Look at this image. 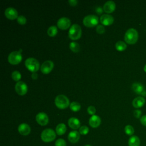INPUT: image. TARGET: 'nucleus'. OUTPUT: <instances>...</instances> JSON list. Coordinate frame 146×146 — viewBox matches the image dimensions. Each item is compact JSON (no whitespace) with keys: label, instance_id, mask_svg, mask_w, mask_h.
<instances>
[{"label":"nucleus","instance_id":"obj_4","mask_svg":"<svg viewBox=\"0 0 146 146\" xmlns=\"http://www.w3.org/2000/svg\"><path fill=\"white\" fill-rule=\"evenodd\" d=\"M56 132L51 128H47L44 129L40 135L41 139L45 143L52 141L56 138Z\"/></svg>","mask_w":146,"mask_h":146},{"label":"nucleus","instance_id":"obj_15","mask_svg":"<svg viewBox=\"0 0 146 146\" xmlns=\"http://www.w3.org/2000/svg\"><path fill=\"white\" fill-rule=\"evenodd\" d=\"M19 133L23 136H27L29 135L31 132V128L29 124L26 123H22L18 127Z\"/></svg>","mask_w":146,"mask_h":146},{"label":"nucleus","instance_id":"obj_17","mask_svg":"<svg viewBox=\"0 0 146 146\" xmlns=\"http://www.w3.org/2000/svg\"><path fill=\"white\" fill-rule=\"evenodd\" d=\"M101 124V119L98 115H92L89 119V124L90 125L94 128L98 127Z\"/></svg>","mask_w":146,"mask_h":146},{"label":"nucleus","instance_id":"obj_21","mask_svg":"<svg viewBox=\"0 0 146 146\" xmlns=\"http://www.w3.org/2000/svg\"><path fill=\"white\" fill-rule=\"evenodd\" d=\"M128 146H140V140L139 137L135 135L131 136L128 141Z\"/></svg>","mask_w":146,"mask_h":146},{"label":"nucleus","instance_id":"obj_31","mask_svg":"<svg viewBox=\"0 0 146 146\" xmlns=\"http://www.w3.org/2000/svg\"><path fill=\"white\" fill-rule=\"evenodd\" d=\"M55 146H66V142L63 139H58L55 143Z\"/></svg>","mask_w":146,"mask_h":146},{"label":"nucleus","instance_id":"obj_14","mask_svg":"<svg viewBox=\"0 0 146 146\" xmlns=\"http://www.w3.org/2000/svg\"><path fill=\"white\" fill-rule=\"evenodd\" d=\"M100 23L105 26H110L113 23L114 18L110 14H103L100 18Z\"/></svg>","mask_w":146,"mask_h":146},{"label":"nucleus","instance_id":"obj_29","mask_svg":"<svg viewBox=\"0 0 146 146\" xmlns=\"http://www.w3.org/2000/svg\"><path fill=\"white\" fill-rule=\"evenodd\" d=\"M88 132H89V128L86 125H83L79 128V132L80 135H86L88 133Z\"/></svg>","mask_w":146,"mask_h":146},{"label":"nucleus","instance_id":"obj_9","mask_svg":"<svg viewBox=\"0 0 146 146\" xmlns=\"http://www.w3.org/2000/svg\"><path fill=\"white\" fill-rule=\"evenodd\" d=\"M15 90L18 95L23 96L27 93L28 88L27 84L25 82L22 81H19L16 83L15 86Z\"/></svg>","mask_w":146,"mask_h":146},{"label":"nucleus","instance_id":"obj_11","mask_svg":"<svg viewBox=\"0 0 146 146\" xmlns=\"http://www.w3.org/2000/svg\"><path fill=\"white\" fill-rule=\"evenodd\" d=\"M71 25L70 20L67 17H62L57 22L58 27L61 30H67Z\"/></svg>","mask_w":146,"mask_h":146},{"label":"nucleus","instance_id":"obj_30","mask_svg":"<svg viewBox=\"0 0 146 146\" xmlns=\"http://www.w3.org/2000/svg\"><path fill=\"white\" fill-rule=\"evenodd\" d=\"M17 22L19 24L22 25H25L26 23V22H27V19H26V17L23 16V15L18 16V17L17 18Z\"/></svg>","mask_w":146,"mask_h":146},{"label":"nucleus","instance_id":"obj_27","mask_svg":"<svg viewBox=\"0 0 146 146\" xmlns=\"http://www.w3.org/2000/svg\"><path fill=\"white\" fill-rule=\"evenodd\" d=\"M124 131L125 133L129 136H132L135 132L133 127L131 125H127L124 128Z\"/></svg>","mask_w":146,"mask_h":146},{"label":"nucleus","instance_id":"obj_34","mask_svg":"<svg viewBox=\"0 0 146 146\" xmlns=\"http://www.w3.org/2000/svg\"><path fill=\"white\" fill-rule=\"evenodd\" d=\"M133 115L136 118L139 119L141 115V111L140 110H136L133 111Z\"/></svg>","mask_w":146,"mask_h":146},{"label":"nucleus","instance_id":"obj_19","mask_svg":"<svg viewBox=\"0 0 146 146\" xmlns=\"http://www.w3.org/2000/svg\"><path fill=\"white\" fill-rule=\"evenodd\" d=\"M68 126L73 129H77L80 128V122L79 120L76 117H70L68 120Z\"/></svg>","mask_w":146,"mask_h":146},{"label":"nucleus","instance_id":"obj_32","mask_svg":"<svg viewBox=\"0 0 146 146\" xmlns=\"http://www.w3.org/2000/svg\"><path fill=\"white\" fill-rule=\"evenodd\" d=\"M96 31L98 34H102L104 33L105 32V28L102 25H98L97 26L96 28Z\"/></svg>","mask_w":146,"mask_h":146},{"label":"nucleus","instance_id":"obj_38","mask_svg":"<svg viewBox=\"0 0 146 146\" xmlns=\"http://www.w3.org/2000/svg\"><path fill=\"white\" fill-rule=\"evenodd\" d=\"M144 71L145 72H146V64L144 66Z\"/></svg>","mask_w":146,"mask_h":146},{"label":"nucleus","instance_id":"obj_24","mask_svg":"<svg viewBox=\"0 0 146 146\" xmlns=\"http://www.w3.org/2000/svg\"><path fill=\"white\" fill-rule=\"evenodd\" d=\"M58 33L57 27L55 26H51L49 27L47 30V34L51 37L55 36Z\"/></svg>","mask_w":146,"mask_h":146},{"label":"nucleus","instance_id":"obj_37","mask_svg":"<svg viewBox=\"0 0 146 146\" xmlns=\"http://www.w3.org/2000/svg\"><path fill=\"white\" fill-rule=\"evenodd\" d=\"M31 78L33 79H36L38 78V74L35 72H33L32 74H31Z\"/></svg>","mask_w":146,"mask_h":146},{"label":"nucleus","instance_id":"obj_16","mask_svg":"<svg viewBox=\"0 0 146 146\" xmlns=\"http://www.w3.org/2000/svg\"><path fill=\"white\" fill-rule=\"evenodd\" d=\"M116 5L113 1H108L106 2L103 6V10L108 14L111 13L115 10Z\"/></svg>","mask_w":146,"mask_h":146},{"label":"nucleus","instance_id":"obj_18","mask_svg":"<svg viewBox=\"0 0 146 146\" xmlns=\"http://www.w3.org/2000/svg\"><path fill=\"white\" fill-rule=\"evenodd\" d=\"M80 135L79 132L77 131H71L68 135V139L69 141L71 143H76L78 142L80 139Z\"/></svg>","mask_w":146,"mask_h":146},{"label":"nucleus","instance_id":"obj_10","mask_svg":"<svg viewBox=\"0 0 146 146\" xmlns=\"http://www.w3.org/2000/svg\"><path fill=\"white\" fill-rule=\"evenodd\" d=\"M54 63L51 60H46L41 65L40 70L44 74H49L54 68Z\"/></svg>","mask_w":146,"mask_h":146},{"label":"nucleus","instance_id":"obj_39","mask_svg":"<svg viewBox=\"0 0 146 146\" xmlns=\"http://www.w3.org/2000/svg\"><path fill=\"white\" fill-rule=\"evenodd\" d=\"M84 146H91V145H89V144H86V145H85Z\"/></svg>","mask_w":146,"mask_h":146},{"label":"nucleus","instance_id":"obj_8","mask_svg":"<svg viewBox=\"0 0 146 146\" xmlns=\"http://www.w3.org/2000/svg\"><path fill=\"white\" fill-rule=\"evenodd\" d=\"M131 87L132 90L136 94L140 95V96H146V90L142 84L138 82H135L132 84Z\"/></svg>","mask_w":146,"mask_h":146},{"label":"nucleus","instance_id":"obj_20","mask_svg":"<svg viewBox=\"0 0 146 146\" xmlns=\"http://www.w3.org/2000/svg\"><path fill=\"white\" fill-rule=\"evenodd\" d=\"M145 100L144 97L142 96H137L135 98L133 102H132V106L136 108H139L144 106L145 104Z\"/></svg>","mask_w":146,"mask_h":146},{"label":"nucleus","instance_id":"obj_33","mask_svg":"<svg viewBox=\"0 0 146 146\" xmlns=\"http://www.w3.org/2000/svg\"><path fill=\"white\" fill-rule=\"evenodd\" d=\"M87 112L88 113L91 115H94V114L96 113V109L94 106H89L87 108Z\"/></svg>","mask_w":146,"mask_h":146},{"label":"nucleus","instance_id":"obj_35","mask_svg":"<svg viewBox=\"0 0 146 146\" xmlns=\"http://www.w3.org/2000/svg\"><path fill=\"white\" fill-rule=\"evenodd\" d=\"M140 122L142 125L146 127V115H143L141 118H140Z\"/></svg>","mask_w":146,"mask_h":146},{"label":"nucleus","instance_id":"obj_26","mask_svg":"<svg viewBox=\"0 0 146 146\" xmlns=\"http://www.w3.org/2000/svg\"><path fill=\"white\" fill-rule=\"evenodd\" d=\"M70 108L71 111L74 112H77L80 110L81 106L79 103L76 102H73L71 103H70Z\"/></svg>","mask_w":146,"mask_h":146},{"label":"nucleus","instance_id":"obj_5","mask_svg":"<svg viewBox=\"0 0 146 146\" xmlns=\"http://www.w3.org/2000/svg\"><path fill=\"white\" fill-rule=\"evenodd\" d=\"M25 64L26 67L31 72H36L40 68L39 62L34 58H29L25 62Z\"/></svg>","mask_w":146,"mask_h":146},{"label":"nucleus","instance_id":"obj_22","mask_svg":"<svg viewBox=\"0 0 146 146\" xmlns=\"http://www.w3.org/2000/svg\"><path fill=\"white\" fill-rule=\"evenodd\" d=\"M67 127L64 123H59L58 124L55 128V132L58 135L61 136L64 134L66 132Z\"/></svg>","mask_w":146,"mask_h":146},{"label":"nucleus","instance_id":"obj_36","mask_svg":"<svg viewBox=\"0 0 146 146\" xmlns=\"http://www.w3.org/2000/svg\"><path fill=\"white\" fill-rule=\"evenodd\" d=\"M68 2L70 4V5L72 6H75L78 3V1L76 0H70L68 1Z\"/></svg>","mask_w":146,"mask_h":146},{"label":"nucleus","instance_id":"obj_3","mask_svg":"<svg viewBox=\"0 0 146 146\" xmlns=\"http://www.w3.org/2000/svg\"><path fill=\"white\" fill-rule=\"evenodd\" d=\"M82 35V29L78 24L72 25L68 31L69 38L73 40L79 39Z\"/></svg>","mask_w":146,"mask_h":146},{"label":"nucleus","instance_id":"obj_12","mask_svg":"<svg viewBox=\"0 0 146 146\" xmlns=\"http://www.w3.org/2000/svg\"><path fill=\"white\" fill-rule=\"evenodd\" d=\"M36 122L40 125L44 126L48 123V117L44 112H39L35 116Z\"/></svg>","mask_w":146,"mask_h":146},{"label":"nucleus","instance_id":"obj_1","mask_svg":"<svg viewBox=\"0 0 146 146\" xmlns=\"http://www.w3.org/2000/svg\"><path fill=\"white\" fill-rule=\"evenodd\" d=\"M139 34L136 30L133 28L129 29L124 35V40L129 44H133L136 43L138 40Z\"/></svg>","mask_w":146,"mask_h":146},{"label":"nucleus","instance_id":"obj_7","mask_svg":"<svg viewBox=\"0 0 146 146\" xmlns=\"http://www.w3.org/2000/svg\"><path fill=\"white\" fill-rule=\"evenodd\" d=\"M83 23L87 27H94L98 24L99 18L95 15H88L83 18Z\"/></svg>","mask_w":146,"mask_h":146},{"label":"nucleus","instance_id":"obj_13","mask_svg":"<svg viewBox=\"0 0 146 146\" xmlns=\"http://www.w3.org/2000/svg\"><path fill=\"white\" fill-rule=\"evenodd\" d=\"M5 15L6 18L10 20L17 19L18 17V11L13 7H8L5 11Z\"/></svg>","mask_w":146,"mask_h":146},{"label":"nucleus","instance_id":"obj_25","mask_svg":"<svg viewBox=\"0 0 146 146\" xmlns=\"http://www.w3.org/2000/svg\"><path fill=\"white\" fill-rule=\"evenodd\" d=\"M69 47H70V50L74 52H79V50H80V46L79 44L75 42H72L70 43V45H69Z\"/></svg>","mask_w":146,"mask_h":146},{"label":"nucleus","instance_id":"obj_28","mask_svg":"<svg viewBox=\"0 0 146 146\" xmlns=\"http://www.w3.org/2000/svg\"><path fill=\"white\" fill-rule=\"evenodd\" d=\"M11 77L14 80H15L16 82H19V80L21 78V74L19 71H14L12 72Z\"/></svg>","mask_w":146,"mask_h":146},{"label":"nucleus","instance_id":"obj_2","mask_svg":"<svg viewBox=\"0 0 146 146\" xmlns=\"http://www.w3.org/2000/svg\"><path fill=\"white\" fill-rule=\"evenodd\" d=\"M55 104L59 109L63 110L67 108L70 106L68 98L64 95H59L55 99Z\"/></svg>","mask_w":146,"mask_h":146},{"label":"nucleus","instance_id":"obj_6","mask_svg":"<svg viewBox=\"0 0 146 146\" xmlns=\"http://www.w3.org/2000/svg\"><path fill=\"white\" fill-rule=\"evenodd\" d=\"M22 50L19 51H15L11 52L8 56L7 60L9 63L12 65H17L19 64L22 59V56L21 55Z\"/></svg>","mask_w":146,"mask_h":146},{"label":"nucleus","instance_id":"obj_23","mask_svg":"<svg viewBox=\"0 0 146 146\" xmlns=\"http://www.w3.org/2000/svg\"><path fill=\"white\" fill-rule=\"evenodd\" d=\"M115 48L119 51H123L126 49L127 44L125 42L121 40H119L116 43Z\"/></svg>","mask_w":146,"mask_h":146}]
</instances>
